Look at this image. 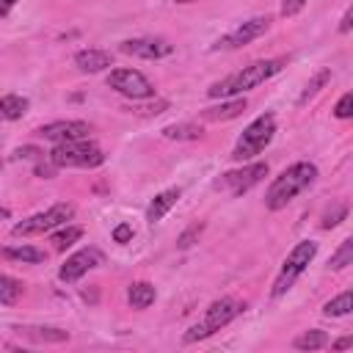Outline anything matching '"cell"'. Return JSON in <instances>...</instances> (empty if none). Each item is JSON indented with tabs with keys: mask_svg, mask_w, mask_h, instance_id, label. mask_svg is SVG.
I'll return each mask as SVG.
<instances>
[{
	"mask_svg": "<svg viewBox=\"0 0 353 353\" xmlns=\"http://www.w3.org/2000/svg\"><path fill=\"white\" fill-rule=\"evenodd\" d=\"M284 66H287V58L254 61V63L243 66L240 72H234V74H229V77L212 83V85L207 88V97H212V99H232V97H240V94L256 88V85H262V83L270 80L273 74H279Z\"/></svg>",
	"mask_w": 353,
	"mask_h": 353,
	"instance_id": "cell-1",
	"label": "cell"
},
{
	"mask_svg": "<svg viewBox=\"0 0 353 353\" xmlns=\"http://www.w3.org/2000/svg\"><path fill=\"white\" fill-rule=\"evenodd\" d=\"M317 179V165L309 163V160H301V163H292L290 168H284L268 188L265 193V207L270 212L276 210H284L298 193H303L312 182Z\"/></svg>",
	"mask_w": 353,
	"mask_h": 353,
	"instance_id": "cell-2",
	"label": "cell"
},
{
	"mask_svg": "<svg viewBox=\"0 0 353 353\" xmlns=\"http://www.w3.org/2000/svg\"><path fill=\"white\" fill-rule=\"evenodd\" d=\"M243 312H245V303H243V301H237V298H232V295L218 298V301H212V303L207 306L201 323H196V325H190V328L185 331L182 342L190 345V342L207 339V336H212L215 331H221L223 325H229V323H232L237 314H243Z\"/></svg>",
	"mask_w": 353,
	"mask_h": 353,
	"instance_id": "cell-3",
	"label": "cell"
},
{
	"mask_svg": "<svg viewBox=\"0 0 353 353\" xmlns=\"http://www.w3.org/2000/svg\"><path fill=\"white\" fill-rule=\"evenodd\" d=\"M50 160L58 168H97L105 163V154L94 141L80 138V141L55 143V149L50 152Z\"/></svg>",
	"mask_w": 353,
	"mask_h": 353,
	"instance_id": "cell-4",
	"label": "cell"
},
{
	"mask_svg": "<svg viewBox=\"0 0 353 353\" xmlns=\"http://www.w3.org/2000/svg\"><path fill=\"white\" fill-rule=\"evenodd\" d=\"M273 132H276V119H273L270 113L256 116V119L243 130V135L237 138V143H234V149H232V160H234V163H245V160L256 157V154L273 141Z\"/></svg>",
	"mask_w": 353,
	"mask_h": 353,
	"instance_id": "cell-5",
	"label": "cell"
},
{
	"mask_svg": "<svg viewBox=\"0 0 353 353\" xmlns=\"http://www.w3.org/2000/svg\"><path fill=\"white\" fill-rule=\"evenodd\" d=\"M314 254H317V243H314V240H301V243L287 254V259H284V265H281V270H279V276H276V281H273L270 295H273V298H281V295L295 284V279L309 268V262L314 259Z\"/></svg>",
	"mask_w": 353,
	"mask_h": 353,
	"instance_id": "cell-6",
	"label": "cell"
},
{
	"mask_svg": "<svg viewBox=\"0 0 353 353\" xmlns=\"http://www.w3.org/2000/svg\"><path fill=\"white\" fill-rule=\"evenodd\" d=\"M72 215H74V207H72V204H66V201H61V204L47 207L44 212H36V215H30V218H25V221L14 223V226H11V234H14V237L44 234V232H50V229H55V226L66 223Z\"/></svg>",
	"mask_w": 353,
	"mask_h": 353,
	"instance_id": "cell-7",
	"label": "cell"
},
{
	"mask_svg": "<svg viewBox=\"0 0 353 353\" xmlns=\"http://www.w3.org/2000/svg\"><path fill=\"white\" fill-rule=\"evenodd\" d=\"M108 85H110L113 91H119L121 97L135 99V102L154 97L152 80H149L143 72H138V69H113V72L108 74Z\"/></svg>",
	"mask_w": 353,
	"mask_h": 353,
	"instance_id": "cell-8",
	"label": "cell"
},
{
	"mask_svg": "<svg viewBox=\"0 0 353 353\" xmlns=\"http://www.w3.org/2000/svg\"><path fill=\"white\" fill-rule=\"evenodd\" d=\"M268 28H270V17H254V19L243 22V25H237L232 33L221 36V39L215 41V50H237V47H245V44H251L254 39H259Z\"/></svg>",
	"mask_w": 353,
	"mask_h": 353,
	"instance_id": "cell-9",
	"label": "cell"
},
{
	"mask_svg": "<svg viewBox=\"0 0 353 353\" xmlns=\"http://www.w3.org/2000/svg\"><path fill=\"white\" fill-rule=\"evenodd\" d=\"M91 127L88 121H80V119H61V121H50V124H41L36 130L39 138L44 141H52V143H63V141H80V138H88Z\"/></svg>",
	"mask_w": 353,
	"mask_h": 353,
	"instance_id": "cell-10",
	"label": "cell"
},
{
	"mask_svg": "<svg viewBox=\"0 0 353 353\" xmlns=\"http://www.w3.org/2000/svg\"><path fill=\"white\" fill-rule=\"evenodd\" d=\"M262 176H268V163H251V165H243L237 171H226L221 174V182L232 196H243L245 190H251Z\"/></svg>",
	"mask_w": 353,
	"mask_h": 353,
	"instance_id": "cell-11",
	"label": "cell"
},
{
	"mask_svg": "<svg viewBox=\"0 0 353 353\" xmlns=\"http://www.w3.org/2000/svg\"><path fill=\"white\" fill-rule=\"evenodd\" d=\"M102 262H105V256H102L99 248H80V251H74V254L61 265L58 279L66 281V284H72V281H77L80 276H85L91 268H99Z\"/></svg>",
	"mask_w": 353,
	"mask_h": 353,
	"instance_id": "cell-12",
	"label": "cell"
},
{
	"mask_svg": "<svg viewBox=\"0 0 353 353\" xmlns=\"http://www.w3.org/2000/svg\"><path fill=\"white\" fill-rule=\"evenodd\" d=\"M119 50L127 55H135V58H146V61H157V58H165L174 52V47L165 39H127V41H121Z\"/></svg>",
	"mask_w": 353,
	"mask_h": 353,
	"instance_id": "cell-13",
	"label": "cell"
},
{
	"mask_svg": "<svg viewBox=\"0 0 353 353\" xmlns=\"http://www.w3.org/2000/svg\"><path fill=\"white\" fill-rule=\"evenodd\" d=\"M110 63H113V58L105 50H80V52H74V66L80 72H88V74L105 72Z\"/></svg>",
	"mask_w": 353,
	"mask_h": 353,
	"instance_id": "cell-14",
	"label": "cell"
},
{
	"mask_svg": "<svg viewBox=\"0 0 353 353\" xmlns=\"http://www.w3.org/2000/svg\"><path fill=\"white\" fill-rule=\"evenodd\" d=\"M245 108H248L245 97H232V99H226V102H221L215 108H204L201 119H207V121H229V119H237Z\"/></svg>",
	"mask_w": 353,
	"mask_h": 353,
	"instance_id": "cell-15",
	"label": "cell"
},
{
	"mask_svg": "<svg viewBox=\"0 0 353 353\" xmlns=\"http://www.w3.org/2000/svg\"><path fill=\"white\" fill-rule=\"evenodd\" d=\"M179 196H182V190L179 188H168V190H160L152 201H149V207H146V221L149 223H157L176 201H179Z\"/></svg>",
	"mask_w": 353,
	"mask_h": 353,
	"instance_id": "cell-16",
	"label": "cell"
},
{
	"mask_svg": "<svg viewBox=\"0 0 353 353\" xmlns=\"http://www.w3.org/2000/svg\"><path fill=\"white\" fill-rule=\"evenodd\" d=\"M3 256L6 259H14V262H28V265H39L47 259V251L36 248V245H6L3 248Z\"/></svg>",
	"mask_w": 353,
	"mask_h": 353,
	"instance_id": "cell-17",
	"label": "cell"
},
{
	"mask_svg": "<svg viewBox=\"0 0 353 353\" xmlns=\"http://www.w3.org/2000/svg\"><path fill=\"white\" fill-rule=\"evenodd\" d=\"M154 298H157V292H154V287L149 281H135L127 290V301H130L132 309H149L154 303Z\"/></svg>",
	"mask_w": 353,
	"mask_h": 353,
	"instance_id": "cell-18",
	"label": "cell"
},
{
	"mask_svg": "<svg viewBox=\"0 0 353 353\" xmlns=\"http://www.w3.org/2000/svg\"><path fill=\"white\" fill-rule=\"evenodd\" d=\"M0 113H3V119H8V121L22 119V116L28 113V99L19 97V94H3V99H0Z\"/></svg>",
	"mask_w": 353,
	"mask_h": 353,
	"instance_id": "cell-19",
	"label": "cell"
},
{
	"mask_svg": "<svg viewBox=\"0 0 353 353\" xmlns=\"http://www.w3.org/2000/svg\"><path fill=\"white\" fill-rule=\"evenodd\" d=\"M347 312H353V290H345L336 298H331V301L323 303V314L325 317H342Z\"/></svg>",
	"mask_w": 353,
	"mask_h": 353,
	"instance_id": "cell-20",
	"label": "cell"
},
{
	"mask_svg": "<svg viewBox=\"0 0 353 353\" xmlns=\"http://www.w3.org/2000/svg\"><path fill=\"white\" fill-rule=\"evenodd\" d=\"M328 80H331V69H317L314 77H312V80L306 83V88L301 91V97H298V108H303L309 99H314V97L320 94V88H323Z\"/></svg>",
	"mask_w": 353,
	"mask_h": 353,
	"instance_id": "cell-21",
	"label": "cell"
},
{
	"mask_svg": "<svg viewBox=\"0 0 353 353\" xmlns=\"http://www.w3.org/2000/svg\"><path fill=\"white\" fill-rule=\"evenodd\" d=\"M325 345H328V336H325V331H320V328L303 331V334H298L295 342H292V347H298V350H320V347H325Z\"/></svg>",
	"mask_w": 353,
	"mask_h": 353,
	"instance_id": "cell-22",
	"label": "cell"
},
{
	"mask_svg": "<svg viewBox=\"0 0 353 353\" xmlns=\"http://www.w3.org/2000/svg\"><path fill=\"white\" fill-rule=\"evenodd\" d=\"M80 237H83V229H80V226H63V229L52 232L50 243H52V248H55V251H66V248H69V245H74Z\"/></svg>",
	"mask_w": 353,
	"mask_h": 353,
	"instance_id": "cell-23",
	"label": "cell"
},
{
	"mask_svg": "<svg viewBox=\"0 0 353 353\" xmlns=\"http://www.w3.org/2000/svg\"><path fill=\"white\" fill-rule=\"evenodd\" d=\"M347 265H353V237H347L336 245V251L328 259V270H342Z\"/></svg>",
	"mask_w": 353,
	"mask_h": 353,
	"instance_id": "cell-24",
	"label": "cell"
},
{
	"mask_svg": "<svg viewBox=\"0 0 353 353\" xmlns=\"http://www.w3.org/2000/svg\"><path fill=\"white\" fill-rule=\"evenodd\" d=\"M19 295H22V281H17L14 276L6 273L0 279V303L3 306H14L19 301Z\"/></svg>",
	"mask_w": 353,
	"mask_h": 353,
	"instance_id": "cell-25",
	"label": "cell"
},
{
	"mask_svg": "<svg viewBox=\"0 0 353 353\" xmlns=\"http://www.w3.org/2000/svg\"><path fill=\"white\" fill-rule=\"evenodd\" d=\"M163 135L165 138H171V141H196V138H201V127H196V124H168L165 130H163Z\"/></svg>",
	"mask_w": 353,
	"mask_h": 353,
	"instance_id": "cell-26",
	"label": "cell"
},
{
	"mask_svg": "<svg viewBox=\"0 0 353 353\" xmlns=\"http://www.w3.org/2000/svg\"><path fill=\"white\" fill-rule=\"evenodd\" d=\"M25 336L36 342H66L69 339V334L61 328H25Z\"/></svg>",
	"mask_w": 353,
	"mask_h": 353,
	"instance_id": "cell-27",
	"label": "cell"
},
{
	"mask_svg": "<svg viewBox=\"0 0 353 353\" xmlns=\"http://www.w3.org/2000/svg\"><path fill=\"white\" fill-rule=\"evenodd\" d=\"M345 215H347V204H334V207H328L325 212H323V229H334V226H339L342 221H345Z\"/></svg>",
	"mask_w": 353,
	"mask_h": 353,
	"instance_id": "cell-28",
	"label": "cell"
},
{
	"mask_svg": "<svg viewBox=\"0 0 353 353\" xmlns=\"http://www.w3.org/2000/svg\"><path fill=\"white\" fill-rule=\"evenodd\" d=\"M334 116H336V119H353V91H347V94H342V97L336 99Z\"/></svg>",
	"mask_w": 353,
	"mask_h": 353,
	"instance_id": "cell-29",
	"label": "cell"
},
{
	"mask_svg": "<svg viewBox=\"0 0 353 353\" xmlns=\"http://www.w3.org/2000/svg\"><path fill=\"white\" fill-rule=\"evenodd\" d=\"M306 0H281V17H295L298 11H303Z\"/></svg>",
	"mask_w": 353,
	"mask_h": 353,
	"instance_id": "cell-30",
	"label": "cell"
},
{
	"mask_svg": "<svg viewBox=\"0 0 353 353\" xmlns=\"http://www.w3.org/2000/svg\"><path fill=\"white\" fill-rule=\"evenodd\" d=\"M163 110H168V102L165 99H157L154 105H146V108H135V113H141V116H157Z\"/></svg>",
	"mask_w": 353,
	"mask_h": 353,
	"instance_id": "cell-31",
	"label": "cell"
},
{
	"mask_svg": "<svg viewBox=\"0 0 353 353\" xmlns=\"http://www.w3.org/2000/svg\"><path fill=\"white\" fill-rule=\"evenodd\" d=\"M113 240H116V243H130V240H132V226H130V223H119V226L113 229Z\"/></svg>",
	"mask_w": 353,
	"mask_h": 353,
	"instance_id": "cell-32",
	"label": "cell"
},
{
	"mask_svg": "<svg viewBox=\"0 0 353 353\" xmlns=\"http://www.w3.org/2000/svg\"><path fill=\"white\" fill-rule=\"evenodd\" d=\"M353 30V6L345 11V17L339 19V33H350Z\"/></svg>",
	"mask_w": 353,
	"mask_h": 353,
	"instance_id": "cell-33",
	"label": "cell"
},
{
	"mask_svg": "<svg viewBox=\"0 0 353 353\" xmlns=\"http://www.w3.org/2000/svg\"><path fill=\"white\" fill-rule=\"evenodd\" d=\"M14 154H17V157H28V160H36V157H41V152H39L36 146H22V149H17Z\"/></svg>",
	"mask_w": 353,
	"mask_h": 353,
	"instance_id": "cell-34",
	"label": "cell"
},
{
	"mask_svg": "<svg viewBox=\"0 0 353 353\" xmlns=\"http://www.w3.org/2000/svg\"><path fill=\"white\" fill-rule=\"evenodd\" d=\"M347 347H353V336H339L331 342V350H347Z\"/></svg>",
	"mask_w": 353,
	"mask_h": 353,
	"instance_id": "cell-35",
	"label": "cell"
},
{
	"mask_svg": "<svg viewBox=\"0 0 353 353\" xmlns=\"http://www.w3.org/2000/svg\"><path fill=\"white\" fill-rule=\"evenodd\" d=\"M199 232H201V226H193L190 232H185V234L179 237V245H182V248H188V245H190V240H193V237H196Z\"/></svg>",
	"mask_w": 353,
	"mask_h": 353,
	"instance_id": "cell-36",
	"label": "cell"
},
{
	"mask_svg": "<svg viewBox=\"0 0 353 353\" xmlns=\"http://www.w3.org/2000/svg\"><path fill=\"white\" fill-rule=\"evenodd\" d=\"M55 168H58L55 163H52V165H39V168H36V174H39V176H47V179H50V176L55 174Z\"/></svg>",
	"mask_w": 353,
	"mask_h": 353,
	"instance_id": "cell-37",
	"label": "cell"
},
{
	"mask_svg": "<svg viewBox=\"0 0 353 353\" xmlns=\"http://www.w3.org/2000/svg\"><path fill=\"white\" fill-rule=\"evenodd\" d=\"M14 3H17V0H3V8H0V14L6 17V14L11 11V6H14Z\"/></svg>",
	"mask_w": 353,
	"mask_h": 353,
	"instance_id": "cell-38",
	"label": "cell"
},
{
	"mask_svg": "<svg viewBox=\"0 0 353 353\" xmlns=\"http://www.w3.org/2000/svg\"><path fill=\"white\" fill-rule=\"evenodd\" d=\"M174 3H193V0H174Z\"/></svg>",
	"mask_w": 353,
	"mask_h": 353,
	"instance_id": "cell-39",
	"label": "cell"
}]
</instances>
